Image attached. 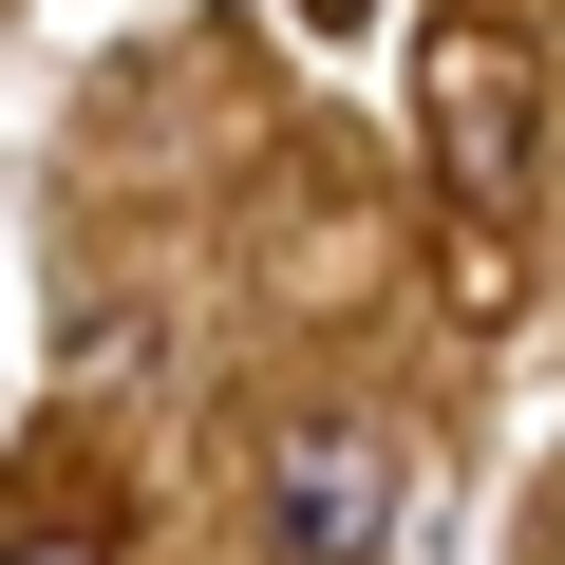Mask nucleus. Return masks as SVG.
<instances>
[{"label": "nucleus", "instance_id": "1", "mask_svg": "<svg viewBox=\"0 0 565 565\" xmlns=\"http://www.w3.org/2000/svg\"><path fill=\"white\" fill-rule=\"evenodd\" d=\"M415 527V452L377 415H282L264 434V546L282 565H396Z\"/></svg>", "mask_w": 565, "mask_h": 565}, {"label": "nucleus", "instance_id": "2", "mask_svg": "<svg viewBox=\"0 0 565 565\" xmlns=\"http://www.w3.org/2000/svg\"><path fill=\"white\" fill-rule=\"evenodd\" d=\"M434 114H452V189L509 207V189H527V57L452 20V39H434Z\"/></svg>", "mask_w": 565, "mask_h": 565}, {"label": "nucleus", "instance_id": "3", "mask_svg": "<svg viewBox=\"0 0 565 565\" xmlns=\"http://www.w3.org/2000/svg\"><path fill=\"white\" fill-rule=\"evenodd\" d=\"M20 565H95V546H57V527H20Z\"/></svg>", "mask_w": 565, "mask_h": 565}]
</instances>
